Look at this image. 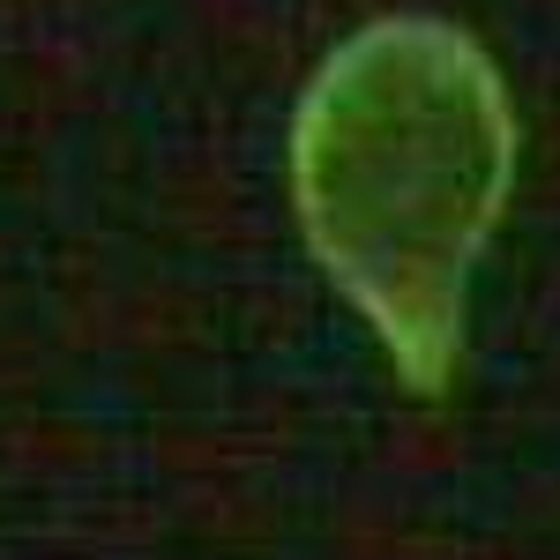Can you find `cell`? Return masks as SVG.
I'll use <instances>...</instances> for the list:
<instances>
[{
  "label": "cell",
  "mask_w": 560,
  "mask_h": 560,
  "mask_svg": "<svg viewBox=\"0 0 560 560\" xmlns=\"http://www.w3.org/2000/svg\"><path fill=\"white\" fill-rule=\"evenodd\" d=\"M516 173L501 68L456 23L388 15L345 38L292 120V202L396 374L441 396L464 345V284Z\"/></svg>",
  "instance_id": "6da1fadb"
}]
</instances>
